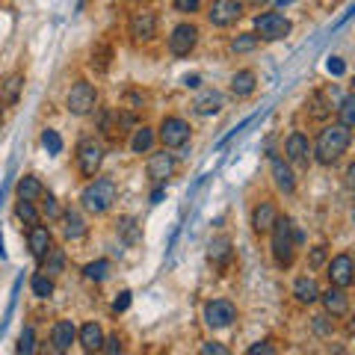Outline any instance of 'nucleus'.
I'll return each mask as SVG.
<instances>
[{"label":"nucleus","instance_id":"nucleus-1","mask_svg":"<svg viewBox=\"0 0 355 355\" xmlns=\"http://www.w3.org/2000/svg\"><path fill=\"white\" fill-rule=\"evenodd\" d=\"M349 146H352V128L335 121V125H326L317 133L314 146H311V160L320 166H335L349 151Z\"/></svg>","mask_w":355,"mask_h":355},{"label":"nucleus","instance_id":"nucleus-2","mask_svg":"<svg viewBox=\"0 0 355 355\" xmlns=\"http://www.w3.org/2000/svg\"><path fill=\"white\" fill-rule=\"evenodd\" d=\"M296 225L291 216H282L272 222L270 228V252H272V261L275 266H282V270H291L293 261H296Z\"/></svg>","mask_w":355,"mask_h":355},{"label":"nucleus","instance_id":"nucleus-3","mask_svg":"<svg viewBox=\"0 0 355 355\" xmlns=\"http://www.w3.org/2000/svg\"><path fill=\"white\" fill-rule=\"evenodd\" d=\"M119 198V184L113 178H89V184L80 193V207L92 216H104Z\"/></svg>","mask_w":355,"mask_h":355},{"label":"nucleus","instance_id":"nucleus-4","mask_svg":"<svg viewBox=\"0 0 355 355\" xmlns=\"http://www.w3.org/2000/svg\"><path fill=\"white\" fill-rule=\"evenodd\" d=\"M254 36H258L261 42H282L291 36V18L282 15V12H261V15H254Z\"/></svg>","mask_w":355,"mask_h":355},{"label":"nucleus","instance_id":"nucleus-5","mask_svg":"<svg viewBox=\"0 0 355 355\" xmlns=\"http://www.w3.org/2000/svg\"><path fill=\"white\" fill-rule=\"evenodd\" d=\"M74 160H77V172L89 181V178L98 175V169H101V163H104V146L95 137H83L80 142H77Z\"/></svg>","mask_w":355,"mask_h":355},{"label":"nucleus","instance_id":"nucleus-6","mask_svg":"<svg viewBox=\"0 0 355 355\" xmlns=\"http://www.w3.org/2000/svg\"><path fill=\"white\" fill-rule=\"evenodd\" d=\"M98 107V89L89 80H77L65 95V110L71 116H89Z\"/></svg>","mask_w":355,"mask_h":355},{"label":"nucleus","instance_id":"nucleus-7","mask_svg":"<svg viewBox=\"0 0 355 355\" xmlns=\"http://www.w3.org/2000/svg\"><path fill=\"white\" fill-rule=\"evenodd\" d=\"M157 139L163 142V148H187V142H190V125H187V119L181 116H163L160 128H157Z\"/></svg>","mask_w":355,"mask_h":355},{"label":"nucleus","instance_id":"nucleus-8","mask_svg":"<svg viewBox=\"0 0 355 355\" xmlns=\"http://www.w3.org/2000/svg\"><path fill=\"white\" fill-rule=\"evenodd\" d=\"M243 0H214V3L207 6V21H210V27H234L237 21L243 18Z\"/></svg>","mask_w":355,"mask_h":355},{"label":"nucleus","instance_id":"nucleus-9","mask_svg":"<svg viewBox=\"0 0 355 355\" xmlns=\"http://www.w3.org/2000/svg\"><path fill=\"white\" fill-rule=\"evenodd\" d=\"M326 275H329L331 287H343V291H349L352 282H355V261H352V254L349 252L335 254V258L326 263Z\"/></svg>","mask_w":355,"mask_h":355},{"label":"nucleus","instance_id":"nucleus-10","mask_svg":"<svg viewBox=\"0 0 355 355\" xmlns=\"http://www.w3.org/2000/svg\"><path fill=\"white\" fill-rule=\"evenodd\" d=\"M198 36H202V33H198V27L193 21H181L169 36V53L172 57H190L198 44Z\"/></svg>","mask_w":355,"mask_h":355},{"label":"nucleus","instance_id":"nucleus-11","mask_svg":"<svg viewBox=\"0 0 355 355\" xmlns=\"http://www.w3.org/2000/svg\"><path fill=\"white\" fill-rule=\"evenodd\" d=\"M237 320V305L231 299H210L205 305V323L210 329H228Z\"/></svg>","mask_w":355,"mask_h":355},{"label":"nucleus","instance_id":"nucleus-12","mask_svg":"<svg viewBox=\"0 0 355 355\" xmlns=\"http://www.w3.org/2000/svg\"><path fill=\"white\" fill-rule=\"evenodd\" d=\"M175 169H178V160H175V154L169 148L154 151L151 157H148V166H146L151 184H157V187H163L166 181H169V178L175 175Z\"/></svg>","mask_w":355,"mask_h":355},{"label":"nucleus","instance_id":"nucleus-13","mask_svg":"<svg viewBox=\"0 0 355 355\" xmlns=\"http://www.w3.org/2000/svg\"><path fill=\"white\" fill-rule=\"evenodd\" d=\"M128 36L133 42H154V36H157V15H154L151 9L133 12L128 21Z\"/></svg>","mask_w":355,"mask_h":355},{"label":"nucleus","instance_id":"nucleus-14","mask_svg":"<svg viewBox=\"0 0 355 355\" xmlns=\"http://www.w3.org/2000/svg\"><path fill=\"white\" fill-rule=\"evenodd\" d=\"M284 160L291 166H299V169H308L311 166V142L302 130H293L284 142Z\"/></svg>","mask_w":355,"mask_h":355},{"label":"nucleus","instance_id":"nucleus-15","mask_svg":"<svg viewBox=\"0 0 355 355\" xmlns=\"http://www.w3.org/2000/svg\"><path fill=\"white\" fill-rule=\"evenodd\" d=\"M270 172H272V184L275 190L284 193V196H293L296 193V175H293V166L282 160L279 154H270Z\"/></svg>","mask_w":355,"mask_h":355},{"label":"nucleus","instance_id":"nucleus-16","mask_svg":"<svg viewBox=\"0 0 355 355\" xmlns=\"http://www.w3.org/2000/svg\"><path fill=\"white\" fill-rule=\"evenodd\" d=\"M320 305H323V311L331 317V320H340L349 314V296L343 287H329V291H320Z\"/></svg>","mask_w":355,"mask_h":355},{"label":"nucleus","instance_id":"nucleus-17","mask_svg":"<svg viewBox=\"0 0 355 355\" xmlns=\"http://www.w3.org/2000/svg\"><path fill=\"white\" fill-rule=\"evenodd\" d=\"M275 219H279V207H275V202H270V198H263V202H258L252 207V231L258 237L270 234Z\"/></svg>","mask_w":355,"mask_h":355},{"label":"nucleus","instance_id":"nucleus-18","mask_svg":"<svg viewBox=\"0 0 355 355\" xmlns=\"http://www.w3.org/2000/svg\"><path fill=\"white\" fill-rule=\"evenodd\" d=\"M71 343H77V326L71 320H57L51 326V347L53 352H69Z\"/></svg>","mask_w":355,"mask_h":355},{"label":"nucleus","instance_id":"nucleus-19","mask_svg":"<svg viewBox=\"0 0 355 355\" xmlns=\"http://www.w3.org/2000/svg\"><path fill=\"white\" fill-rule=\"evenodd\" d=\"M60 219H62V237H65V240L77 243V240H83V237H86L89 225H86V219L80 216V210L65 207L62 214H60Z\"/></svg>","mask_w":355,"mask_h":355},{"label":"nucleus","instance_id":"nucleus-20","mask_svg":"<svg viewBox=\"0 0 355 355\" xmlns=\"http://www.w3.org/2000/svg\"><path fill=\"white\" fill-rule=\"evenodd\" d=\"M53 246V237H51V228L44 225H30L27 228V249L36 261H42L44 254H48V249Z\"/></svg>","mask_w":355,"mask_h":355},{"label":"nucleus","instance_id":"nucleus-21","mask_svg":"<svg viewBox=\"0 0 355 355\" xmlns=\"http://www.w3.org/2000/svg\"><path fill=\"white\" fill-rule=\"evenodd\" d=\"M293 299L299 305H317L320 284H317L314 275H299V279L293 282Z\"/></svg>","mask_w":355,"mask_h":355},{"label":"nucleus","instance_id":"nucleus-22","mask_svg":"<svg viewBox=\"0 0 355 355\" xmlns=\"http://www.w3.org/2000/svg\"><path fill=\"white\" fill-rule=\"evenodd\" d=\"M77 343L86 349V352H101V343H104V329L95 323V320H89L77 329Z\"/></svg>","mask_w":355,"mask_h":355},{"label":"nucleus","instance_id":"nucleus-23","mask_svg":"<svg viewBox=\"0 0 355 355\" xmlns=\"http://www.w3.org/2000/svg\"><path fill=\"white\" fill-rule=\"evenodd\" d=\"M21 92H24V74H21V71H12L9 77L0 80V104H3V107L18 104Z\"/></svg>","mask_w":355,"mask_h":355},{"label":"nucleus","instance_id":"nucleus-24","mask_svg":"<svg viewBox=\"0 0 355 355\" xmlns=\"http://www.w3.org/2000/svg\"><path fill=\"white\" fill-rule=\"evenodd\" d=\"M193 107L198 116H216V113H222V107H225V95L216 92V89H205L193 101Z\"/></svg>","mask_w":355,"mask_h":355},{"label":"nucleus","instance_id":"nucleus-25","mask_svg":"<svg viewBox=\"0 0 355 355\" xmlns=\"http://www.w3.org/2000/svg\"><path fill=\"white\" fill-rule=\"evenodd\" d=\"M254 89H258V74L252 69H240L231 74V95L234 98H249L254 95Z\"/></svg>","mask_w":355,"mask_h":355},{"label":"nucleus","instance_id":"nucleus-26","mask_svg":"<svg viewBox=\"0 0 355 355\" xmlns=\"http://www.w3.org/2000/svg\"><path fill=\"white\" fill-rule=\"evenodd\" d=\"M154 142H157V130L148 128V125H142V128L133 130V137H130V151H133V154H151Z\"/></svg>","mask_w":355,"mask_h":355},{"label":"nucleus","instance_id":"nucleus-27","mask_svg":"<svg viewBox=\"0 0 355 355\" xmlns=\"http://www.w3.org/2000/svg\"><path fill=\"white\" fill-rule=\"evenodd\" d=\"M231 237H216V240H210V246H207V258H210V263H216V266H225L228 261H231Z\"/></svg>","mask_w":355,"mask_h":355},{"label":"nucleus","instance_id":"nucleus-28","mask_svg":"<svg viewBox=\"0 0 355 355\" xmlns=\"http://www.w3.org/2000/svg\"><path fill=\"white\" fill-rule=\"evenodd\" d=\"M15 193H18V198H24V202H39L42 193H44V184L39 181L36 175H24V178L18 181Z\"/></svg>","mask_w":355,"mask_h":355},{"label":"nucleus","instance_id":"nucleus-29","mask_svg":"<svg viewBox=\"0 0 355 355\" xmlns=\"http://www.w3.org/2000/svg\"><path fill=\"white\" fill-rule=\"evenodd\" d=\"M65 270V249H60V246H51L48 249V254L42 258V272L44 275H60Z\"/></svg>","mask_w":355,"mask_h":355},{"label":"nucleus","instance_id":"nucleus-30","mask_svg":"<svg viewBox=\"0 0 355 355\" xmlns=\"http://www.w3.org/2000/svg\"><path fill=\"white\" fill-rule=\"evenodd\" d=\"M305 110H308V116H311V119L323 121V119L331 116V110H335V107L326 101V95H323V92H311V98L305 101Z\"/></svg>","mask_w":355,"mask_h":355},{"label":"nucleus","instance_id":"nucleus-31","mask_svg":"<svg viewBox=\"0 0 355 355\" xmlns=\"http://www.w3.org/2000/svg\"><path fill=\"white\" fill-rule=\"evenodd\" d=\"M116 225H119V237L125 240L128 246H137V243L142 240V228L137 225V219H133V216H121Z\"/></svg>","mask_w":355,"mask_h":355},{"label":"nucleus","instance_id":"nucleus-32","mask_svg":"<svg viewBox=\"0 0 355 355\" xmlns=\"http://www.w3.org/2000/svg\"><path fill=\"white\" fill-rule=\"evenodd\" d=\"M110 62H113V48L110 44H95V51H92V60H89V65L98 71V74H104L110 71Z\"/></svg>","mask_w":355,"mask_h":355},{"label":"nucleus","instance_id":"nucleus-33","mask_svg":"<svg viewBox=\"0 0 355 355\" xmlns=\"http://www.w3.org/2000/svg\"><path fill=\"white\" fill-rule=\"evenodd\" d=\"M15 216L24 222L27 228H30V225H39V222H42L36 202H24V198H18V202H15Z\"/></svg>","mask_w":355,"mask_h":355},{"label":"nucleus","instance_id":"nucleus-34","mask_svg":"<svg viewBox=\"0 0 355 355\" xmlns=\"http://www.w3.org/2000/svg\"><path fill=\"white\" fill-rule=\"evenodd\" d=\"M110 270H113V263H110L107 258H98V261L83 266V279L86 282H104L107 275H110Z\"/></svg>","mask_w":355,"mask_h":355},{"label":"nucleus","instance_id":"nucleus-35","mask_svg":"<svg viewBox=\"0 0 355 355\" xmlns=\"http://www.w3.org/2000/svg\"><path fill=\"white\" fill-rule=\"evenodd\" d=\"M258 44H261V39L254 36V33H237L228 48H231V53H252V51H258Z\"/></svg>","mask_w":355,"mask_h":355},{"label":"nucleus","instance_id":"nucleus-36","mask_svg":"<svg viewBox=\"0 0 355 355\" xmlns=\"http://www.w3.org/2000/svg\"><path fill=\"white\" fill-rule=\"evenodd\" d=\"M30 287H33V296H36V299H51L53 296V279H51V275H44L42 270L30 279Z\"/></svg>","mask_w":355,"mask_h":355},{"label":"nucleus","instance_id":"nucleus-37","mask_svg":"<svg viewBox=\"0 0 355 355\" xmlns=\"http://www.w3.org/2000/svg\"><path fill=\"white\" fill-rule=\"evenodd\" d=\"M338 110V116H340V125H347V128H355V95H343V101Z\"/></svg>","mask_w":355,"mask_h":355},{"label":"nucleus","instance_id":"nucleus-38","mask_svg":"<svg viewBox=\"0 0 355 355\" xmlns=\"http://www.w3.org/2000/svg\"><path fill=\"white\" fill-rule=\"evenodd\" d=\"M311 329H314L317 338H331V335H335V320H331L323 311V314H317L314 320H311Z\"/></svg>","mask_w":355,"mask_h":355},{"label":"nucleus","instance_id":"nucleus-39","mask_svg":"<svg viewBox=\"0 0 355 355\" xmlns=\"http://www.w3.org/2000/svg\"><path fill=\"white\" fill-rule=\"evenodd\" d=\"M42 146H44V151H48V154H60L62 151V137H60L57 130L44 128L42 130Z\"/></svg>","mask_w":355,"mask_h":355},{"label":"nucleus","instance_id":"nucleus-40","mask_svg":"<svg viewBox=\"0 0 355 355\" xmlns=\"http://www.w3.org/2000/svg\"><path fill=\"white\" fill-rule=\"evenodd\" d=\"M18 352H24V355L36 352V331H33V326H24V331H21V338H18Z\"/></svg>","mask_w":355,"mask_h":355},{"label":"nucleus","instance_id":"nucleus-41","mask_svg":"<svg viewBox=\"0 0 355 355\" xmlns=\"http://www.w3.org/2000/svg\"><path fill=\"white\" fill-rule=\"evenodd\" d=\"M39 202H42V214H44V216H48V219H60V214H62V210H60V205H57V198H53L48 190L42 193V198H39Z\"/></svg>","mask_w":355,"mask_h":355},{"label":"nucleus","instance_id":"nucleus-42","mask_svg":"<svg viewBox=\"0 0 355 355\" xmlns=\"http://www.w3.org/2000/svg\"><path fill=\"white\" fill-rule=\"evenodd\" d=\"M172 6H175L181 15H196V12H202V0H172Z\"/></svg>","mask_w":355,"mask_h":355},{"label":"nucleus","instance_id":"nucleus-43","mask_svg":"<svg viewBox=\"0 0 355 355\" xmlns=\"http://www.w3.org/2000/svg\"><path fill=\"white\" fill-rule=\"evenodd\" d=\"M326 254H329V246H323V243H320V246H314V249H311V266H314V270H317V266H323L326 263Z\"/></svg>","mask_w":355,"mask_h":355},{"label":"nucleus","instance_id":"nucleus-44","mask_svg":"<svg viewBox=\"0 0 355 355\" xmlns=\"http://www.w3.org/2000/svg\"><path fill=\"white\" fill-rule=\"evenodd\" d=\"M202 355H228V347L219 340H205L202 343Z\"/></svg>","mask_w":355,"mask_h":355},{"label":"nucleus","instance_id":"nucleus-45","mask_svg":"<svg viewBox=\"0 0 355 355\" xmlns=\"http://www.w3.org/2000/svg\"><path fill=\"white\" fill-rule=\"evenodd\" d=\"M101 352H107V355H116V352H121V338H119V335H110V338H104V343H101Z\"/></svg>","mask_w":355,"mask_h":355},{"label":"nucleus","instance_id":"nucleus-46","mask_svg":"<svg viewBox=\"0 0 355 355\" xmlns=\"http://www.w3.org/2000/svg\"><path fill=\"white\" fill-rule=\"evenodd\" d=\"M142 104H146V98H142L139 92H130V95L125 98V107L130 110V113H133V116H137V113H139V110H142Z\"/></svg>","mask_w":355,"mask_h":355},{"label":"nucleus","instance_id":"nucleus-47","mask_svg":"<svg viewBox=\"0 0 355 355\" xmlns=\"http://www.w3.org/2000/svg\"><path fill=\"white\" fill-rule=\"evenodd\" d=\"M246 352H249V355H272V352H275V347H272L270 340H258V343H252V347H249Z\"/></svg>","mask_w":355,"mask_h":355},{"label":"nucleus","instance_id":"nucleus-48","mask_svg":"<svg viewBox=\"0 0 355 355\" xmlns=\"http://www.w3.org/2000/svg\"><path fill=\"white\" fill-rule=\"evenodd\" d=\"M326 69H329V74H335V77H340L343 71H347V62H343L340 57H329V62H326Z\"/></svg>","mask_w":355,"mask_h":355},{"label":"nucleus","instance_id":"nucleus-49","mask_svg":"<svg viewBox=\"0 0 355 355\" xmlns=\"http://www.w3.org/2000/svg\"><path fill=\"white\" fill-rule=\"evenodd\" d=\"M128 305H130V291H121L116 296V302H113V311H116V314H121V311H128Z\"/></svg>","mask_w":355,"mask_h":355},{"label":"nucleus","instance_id":"nucleus-50","mask_svg":"<svg viewBox=\"0 0 355 355\" xmlns=\"http://www.w3.org/2000/svg\"><path fill=\"white\" fill-rule=\"evenodd\" d=\"M198 83H202V77H198V74H190V77H184V86H190V89H196Z\"/></svg>","mask_w":355,"mask_h":355},{"label":"nucleus","instance_id":"nucleus-51","mask_svg":"<svg viewBox=\"0 0 355 355\" xmlns=\"http://www.w3.org/2000/svg\"><path fill=\"white\" fill-rule=\"evenodd\" d=\"M163 193H166V190H163V187H157V190H154V193H151V205H157V202H160V198H163Z\"/></svg>","mask_w":355,"mask_h":355},{"label":"nucleus","instance_id":"nucleus-52","mask_svg":"<svg viewBox=\"0 0 355 355\" xmlns=\"http://www.w3.org/2000/svg\"><path fill=\"white\" fill-rule=\"evenodd\" d=\"M263 3H270V0H249V6H263Z\"/></svg>","mask_w":355,"mask_h":355},{"label":"nucleus","instance_id":"nucleus-53","mask_svg":"<svg viewBox=\"0 0 355 355\" xmlns=\"http://www.w3.org/2000/svg\"><path fill=\"white\" fill-rule=\"evenodd\" d=\"M293 0H275V6H291Z\"/></svg>","mask_w":355,"mask_h":355},{"label":"nucleus","instance_id":"nucleus-54","mask_svg":"<svg viewBox=\"0 0 355 355\" xmlns=\"http://www.w3.org/2000/svg\"><path fill=\"white\" fill-rule=\"evenodd\" d=\"M0 121H3V107H0Z\"/></svg>","mask_w":355,"mask_h":355},{"label":"nucleus","instance_id":"nucleus-55","mask_svg":"<svg viewBox=\"0 0 355 355\" xmlns=\"http://www.w3.org/2000/svg\"><path fill=\"white\" fill-rule=\"evenodd\" d=\"M133 3H139V0H133Z\"/></svg>","mask_w":355,"mask_h":355}]
</instances>
